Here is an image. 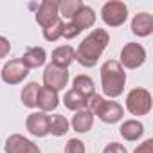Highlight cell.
<instances>
[{
    "instance_id": "603a6c76",
    "label": "cell",
    "mask_w": 153,
    "mask_h": 153,
    "mask_svg": "<svg viewBox=\"0 0 153 153\" xmlns=\"http://www.w3.org/2000/svg\"><path fill=\"white\" fill-rule=\"evenodd\" d=\"M81 6H83V2H81V0H61V2H59V6H58L59 16H63V18L70 20V18L76 15V11H78Z\"/></svg>"
},
{
    "instance_id": "ffe728a7",
    "label": "cell",
    "mask_w": 153,
    "mask_h": 153,
    "mask_svg": "<svg viewBox=\"0 0 153 153\" xmlns=\"http://www.w3.org/2000/svg\"><path fill=\"white\" fill-rule=\"evenodd\" d=\"M38 92H40V85H38L36 81L27 83V85L24 87V90H22V96H20V97H22L24 106H27V108H36Z\"/></svg>"
},
{
    "instance_id": "83f0119b",
    "label": "cell",
    "mask_w": 153,
    "mask_h": 153,
    "mask_svg": "<svg viewBox=\"0 0 153 153\" xmlns=\"http://www.w3.org/2000/svg\"><path fill=\"white\" fill-rule=\"evenodd\" d=\"M9 51H11V43H9V40L4 38V36H0V59L6 58V56L9 54Z\"/></svg>"
},
{
    "instance_id": "8992f818",
    "label": "cell",
    "mask_w": 153,
    "mask_h": 153,
    "mask_svg": "<svg viewBox=\"0 0 153 153\" xmlns=\"http://www.w3.org/2000/svg\"><path fill=\"white\" fill-rule=\"evenodd\" d=\"M146 61V51L140 43H135V42H130L123 47L121 51V67L124 68H139L140 65H144Z\"/></svg>"
},
{
    "instance_id": "cb8c5ba5",
    "label": "cell",
    "mask_w": 153,
    "mask_h": 153,
    "mask_svg": "<svg viewBox=\"0 0 153 153\" xmlns=\"http://www.w3.org/2000/svg\"><path fill=\"white\" fill-rule=\"evenodd\" d=\"M63 29H65V22L59 18L52 25H49L47 29H43V38L47 42H56V40H59L63 36Z\"/></svg>"
},
{
    "instance_id": "7a4b0ae2",
    "label": "cell",
    "mask_w": 153,
    "mask_h": 153,
    "mask_svg": "<svg viewBox=\"0 0 153 153\" xmlns=\"http://www.w3.org/2000/svg\"><path fill=\"white\" fill-rule=\"evenodd\" d=\"M101 85L103 94L106 97H119L124 92L126 85V72L117 59H108L101 67Z\"/></svg>"
},
{
    "instance_id": "5b68a950",
    "label": "cell",
    "mask_w": 153,
    "mask_h": 153,
    "mask_svg": "<svg viewBox=\"0 0 153 153\" xmlns=\"http://www.w3.org/2000/svg\"><path fill=\"white\" fill-rule=\"evenodd\" d=\"M101 18L108 27H119L126 22L128 18V7L124 2L119 0H110L101 9Z\"/></svg>"
},
{
    "instance_id": "4fadbf2b",
    "label": "cell",
    "mask_w": 153,
    "mask_h": 153,
    "mask_svg": "<svg viewBox=\"0 0 153 153\" xmlns=\"http://www.w3.org/2000/svg\"><path fill=\"white\" fill-rule=\"evenodd\" d=\"M131 33L135 36H149L153 33V15L149 13H139L131 20Z\"/></svg>"
},
{
    "instance_id": "d6986e66",
    "label": "cell",
    "mask_w": 153,
    "mask_h": 153,
    "mask_svg": "<svg viewBox=\"0 0 153 153\" xmlns=\"http://www.w3.org/2000/svg\"><path fill=\"white\" fill-rule=\"evenodd\" d=\"M87 99H88V97H85L81 92L70 88V90H67V94L63 96V105H65L68 110L79 112V110L87 108Z\"/></svg>"
},
{
    "instance_id": "8fae6325",
    "label": "cell",
    "mask_w": 153,
    "mask_h": 153,
    "mask_svg": "<svg viewBox=\"0 0 153 153\" xmlns=\"http://www.w3.org/2000/svg\"><path fill=\"white\" fill-rule=\"evenodd\" d=\"M6 153H42L40 148L20 133H13L6 140Z\"/></svg>"
},
{
    "instance_id": "ba28073f",
    "label": "cell",
    "mask_w": 153,
    "mask_h": 153,
    "mask_svg": "<svg viewBox=\"0 0 153 153\" xmlns=\"http://www.w3.org/2000/svg\"><path fill=\"white\" fill-rule=\"evenodd\" d=\"M2 81L7 83V85H18L22 83L25 78H27V74H29V68L22 63V59H11L7 61L4 67H2Z\"/></svg>"
},
{
    "instance_id": "9c48e42d",
    "label": "cell",
    "mask_w": 153,
    "mask_h": 153,
    "mask_svg": "<svg viewBox=\"0 0 153 153\" xmlns=\"http://www.w3.org/2000/svg\"><path fill=\"white\" fill-rule=\"evenodd\" d=\"M58 6H59V2H56V0H43V2L38 6V11H36V22H38L43 29H47L49 25H52L54 22L59 20Z\"/></svg>"
},
{
    "instance_id": "f1b7e54d",
    "label": "cell",
    "mask_w": 153,
    "mask_h": 153,
    "mask_svg": "<svg viewBox=\"0 0 153 153\" xmlns=\"http://www.w3.org/2000/svg\"><path fill=\"white\" fill-rule=\"evenodd\" d=\"M133 153H153V139H148L144 140Z\"/></svg>"
},
{
    "instance_id": "7c38bea8",
    "label": "cell",
    "mask_w": 153,
    "mask_h": 153,
    "mask_svg": "<svg viewBox=\"0 0 153 153\" xmlns=\"http://www.w3.org/2000/svg\"><path fill=\"white\" fill-rule=\"evenodd\" d=\"M68 22L81 33V31H85V29H90V27L96 24V13H94L92 7H88V6L83 4L78 11H76V15H74Z\"/></svg>"
},
{
    "instance_id": "6da1fadb",
    "label": "cell",
    "mask_w": 153,
    "mask_h": 153,
    "mask_svg": "<svg viewBox=\"0 0 153 153\" xmlns=\"http://www.w3.org/2000/svg\"><path fill=\"white\" fill-rule=\"evenodd\" d=\"M108 43H110V34L105 29H97L96 27L79 43L78 51H76V61H79L87 68L94 67L99 61V58H101V54H103V51L106 49Z\"/></svg>"
},
{
    "instance_id": "9a60e30c",
    "label": "cell",
    "mask_w": 153,
    "mask_h": 153,
    "mask_svg": "<svg viewBox=\"0 0 153 153\" xmlns=\"http://www.w3.org/2000/svg\"><path fill=\"white\" fill-rule=\"evenodd\" d=\"M74 59H76V51L70 45H61L52 51V65H56V67L68 68V65Z\"/></svg>"
},
{
    "instance_id": "277c9868",
    "label": "cell",
    "mask_w": 153,
    "mask_h": 153,
    "mask_svg": "<svg viewBox=\"0 0 153 153\" xmlns=\"http://www.w3.org/2000/svg\"><path fill=\"white\" fill-rule=\"evenodd\" d=\"M126 110L131 115H146L151 110V94L146 88H133L126 96Z\"/></svg>"
},
{
    "instance_id": "52a82bcc",
    "label": "cell",
    "mask_w": 153,
    "mask_h": 153,
    "mask_svg": "<svg viewBox=\"0 0 153 153\" xmlns=\"http://www.w3.org/2000/svg\"><path fill=\"white\" fill-rule=\"evenodd\" d=\"M67 83H68V70L67 68L56 67L52 63L45 67V72H43V87L58 92V90L65 88Z\"/></svg>"
},
{
    "instance_id": "484cf974",
    "label": "cell",
    "mask_w": 153,
    "mask_h": 153,
    "mask_svg": "<svg viewBox=\"0 0 153 153\" xmlns=\"http://www.w3.org/2000/svg\"><path fill=\"white\" fill-rule=\"evenodd\" d=\"M103 153H128V151H126V148H124L123 144H119V142H110V144H106V148L103 149Z\"/></svg>"
},
{
    "instance_id": "ac0fdd59",
    "label": "cell",
    "mask_w": 153,
    "mask_h": 153,
    "mask_svg": "<svg viewBox=\"0 0 153 153\" xmlns=\"http://www.w3.org/2000/svg\"><path fill=\"white\" fill-rule=\"evenodd\" d=\"M119 133H121V137L124 140H130L131 142V140H137L144 133V126H142V123H139L135 119H130V121H124L121 124Z\"/></svg>"
},
{
    "instance_id": "7402d4cb",
    "label": "cell",
    "mask_w": 153,
    "mask_h": 153,
    "mask_svg": "<svg viewBox=\"0 0 153 153\" xmlns=\"http://www.w3.org/2000/svg\"><path fill=\"white\" fill-rule=\"evenodd\" d=\"M72 88L78 90V92H81L85 97H90L92 94H96V92H94V81L88 78V76H85V74L76 76V78H74V87H72Z\"/></svg>"
},
{
    "instance_id": "4316f807",
    "label": "cell",
    "mask_w": 153,
    "mask_h": 153,
    "mask_svg": "<svg viewBox=\"0 0 153 153\" xmlns=\"http://www.w3.org/2000/svg\"><path fill=\"white\" fill-rule=\"evenodd\" d=\"M78 34H79V31L76 29V27H74L70 22H67V24H65V29H63V38L70 40V38H76Z\"/></svg>"
},
{
    "instance_id": "3957f363",
    "label": "cell",
    "mask_w": 153,
    "mask_h": 153,
    "mask_svg": "<svg viewBox=\"0 0 153 153\" xmlns=\"http://www.w3.org/2000/svg\"><path fill=\"white\" fill-rule=\"evenodd\" d=\"M87 110L92 112V114H96L106 124L119 123L123 119V115H124V108L117 101H106L99 94H92L87 99Z\"/></svg>"
},
{
    "instance_id": "e0dca14e",
    "label": "cell",
    "mask_w": 153,
    "mask_h": 153,
    "mask_svg": "<svg viewBox=\"0 0 153 153\" xmlns=\"http://www.w3.org/2000/svg\"><path fill=\"white\" fill-rule=\"evenodd\" d=\"M72 128L74 131H78V133H87L88 130H92V124H94V114L88 112L87 108L79 110V112H76V115L72 117Z\"/></svg>"
},
{
    "instance_id": "30bf717a",
    "label": "cell",
    "mask_w": 153,
    "mask_h": 153,
    "mask_svg": "<svg viewBox=\"0 0 153 153\" xmlns=\"http://www.w3.org/2000/svg\"><path fill=\"white\" fill-rule=\"evenodd\" d=\"M49 123H51V115H47L45 112H33L25 121V128L34 137H45L49 135Z\"/></svg>"
},
{
    "instance_id": "5bb4252c",
    "label": "cell",
    "mask_w": 153,
    "mask_h": 153,
    "mask_svg": "<svg viewBox=\"0 0 153 153\" xmlns=\"http://www.w3.org/2000/svg\"><path fill=\"white\" fill-rule=\"evenodd\" d=\"M58 92L47 88V87H40V92H38V99H36V106L40 108V112H52L58 108Z\"/></svg>"
},
{
    "instance_id": "44dd1931",
    "label": "cell",
    "mask_w": 153,
    "mask_h": 153,
    "mask_svg": "<svg viewBox=\"0 0 153 153\" xmlns=\"http://www.w3.org/2000/svg\"><path fill=\"white\" fill-rule=\"evenodd\" d=\"M70 130V123L67 121V117L56 114V115H51V123H49V133L56 135V137H61L65 135L67 131Z\"/></svg>"
},
{
    "instance_id": "d4e9b609",
    "label": "cell",
    "mask_w": 153,
    "mask_h": 153,
    "mask_svg": "<svg viewBox=\"0 0 153 153\" xmlns=\"http://www.w3.org/2000/svg\"><path fill=\"white\" fill-rule=\"evenodd\" d=\"M65 153H85V142L79 139H70L65 144Z\"/></svg>"
},
{
    "instance_id": "2e32d148",
    "label": "cell",
    "mask_w": 153,
    "mask_h": 153,
    "mask_svg": "<svg viewBox=\"0 0 153 153\" xmlns=\"http://www.w3.org/2000/svg\"><path fill=\"white\" fill-rule=\"evenodd\" d=\"M20 59H22V63H24L27 68H38V67H42V65L45 63L47 52H45V49H42V47H31V49H27V51L24 52V56H22Z\"/></svg>"
}]
</instances>
